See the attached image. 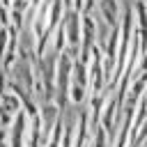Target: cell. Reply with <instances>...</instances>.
<instances>
[{
	"label": "cell",
	"mask_w": 147,
	"mask_h": 147,
	"mask_svg": "<svg viewBox=\"0 0 147 147\" xmlns=\"http://www.w3.org/2000/svg\"><path fill=\"white\" fill-rule=\"evenodd\" d=\"M74 55L69 48H64L57 57V67H55V103L57 108H67L69 106V87H71V69H74Z\"/></svg>",
	"instance_id": "1"
},
{
	"label": "cell",
	"mask_w": 147,
	"mask_h": 147,
	"mask_svg": "<svg viewBox=\"0 0 147 147\" xmlns=\"http://www.w3.org/2000/svg\"><path fill=\"white\" fill-rule=\"evenodd\" d=\"M62 28H64V34H67V48L71 51L74 57H78V48H80V11H76L74 7L64 9Z\"/></svg>",
	"instance_id": "2"
},
{
	"label": "cell",
	"mask_w": 147,
	"mask_h": 147,
	"mask_svg": "<svg viewBox=\"0 0 147 147\" xmlns=\"http://www.w3.org/2000/svg\"><path fill=\"white\" fill-rule=\"evenodd\" d=\"M18 110H21V99L11 90L0 92V126L9 129V124L14 122V117H16Z\"/></svg>",
	"instance_id": "3"
},
{
	"label": "cell",
	"mask_w": 147,
	"mask_h": 147,
	"mask_svg": "<svg viewBox=\"0 0 147 147\" xmlns=\"http://www.w3.org/2000/svg\"><path fill=\"white\" fill-rule=\"evenodd\" d=\"M96 11L101 14V18H103L110 28L119 25V18H122V5H119L117 0H99V2H96Z\"/></svg>",
	"instance_id": "4"
},
{
	"label": "cell",
	"mask_w": 147,
	"mask_h": 147,
	"mask_svg": "<svg viewBox=\"0 0 147 147\" xmlns=\"http://www.w3.org/2000/svg\"><path fill=\"white\" fill-rule=\"evenodd\" d=\"M145 87H147V69H138V78H136V83L129 87V96H133V99H140L142 96V92H145Z\"/></svg>",
	"instance_id": "5"
},
{
	"label": "cell",
	"mask_w": 147,
	"mask_h": 147,
	"mask_svg": "<svg viewBox=\"0 0 147 147\" xmlns=\"http://www.w3.org/2000/svg\"><path fill=\"white\" fill-rule=\"evenodd\" d=\"M74 126H76V124H64V131H62V145H60V147H71V140H74Z\"/></svg>",
	"instance_id": "6"
},
{
	"label": "cell",
	"mask_w": 147,
	"mask_h": 147,
	"mask_svg": "<svg viewBox=\"0 0 147 147\" xmlns=\"http://www.w3.org/2000/svg\"><path fill=\"white\" fill-rule=\"evenodd\" d=\"M96 2H99V0H85L80 14H94V11H96Z\"/></svg>",
	"instance_id": "7"
},
{
	"label": "cell",
	"mask_w": 147,
	"mask_h": 147,
	"mask_svg": "<svg viewBox=\"0 0 147 147\" xmlns=\"http://www.w3.org/2000/svg\"><path fill=\"white\" fill-rule=\"evenodd\" d=\"M7 142H9V129L0 126V147H7Z\"/></svg>",
	"instance_id": "8"
},
{
	"label": "cell",
	"mask_w": 147,
	"mask_h": 147,
	"mask_svg": "<svg viewBox=\"0 0 147 147\" xmlns=\"http://www.w3.org/2000/svg\"><path fill=\"white\" fill-rule=\"evenodd\" d=\"M83 2H85V0H71V7H74L76 11H80V9H83Z\"/></svg>",
	"instance_id": "9"
},
{
	"label": "cell",
	"mask_w": 147,
	"mask_h": 147,
	"mask_svg": "<svg viewBox=\"0 0 147 147\" xmlns=\"http://www.w3.org/2000/svg\"><path fill=\"white\" fill-rule=\"evenodd\" d=\"M2 7H5V2H2V0H0V9H2Z\"/></svg>",
	"instance_id": "10"
},
{
	"label": "cell",
	"mask_w": 147,
	"mask_h": 147,
	"mask_svg": "<svg viewBox=\"0 0 147 147\" xmlns=\"http://www.w3.org/2000/svg\"><path fill=\"white\" fill-rule=\"evenodd\" d=\"M0 71H2V60H0Z\"/></svg>",
	"instance_id": "11"
}]
</instances>
